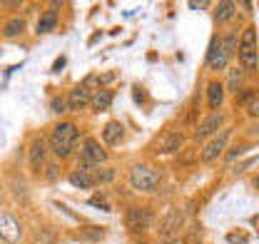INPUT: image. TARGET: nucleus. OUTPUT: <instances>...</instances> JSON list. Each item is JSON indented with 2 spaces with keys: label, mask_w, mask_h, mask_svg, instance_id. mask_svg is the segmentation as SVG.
Segmentation results:
<instances>
[{
  "label": "nucleus",
  "mask_w": 259,
  "mask_h": 244,
  "mask_svg": "<svg viewBox=\"0 0 259 244\" xmlns=\"http://www.w3.org/2000/svg\"><path fill=\"white\" fill-rule=\"evenodd\" d=\"M63 65H65V58H58V62H55V67H53V70H63Z\"/></svg>",
  "instance_id": "nucleus-27"
},
{
  "label": "nucleus",
  "mask_w": 259,
  "mask_h": 244,
  "mask_svg": "<svg viewBox=\"0 0 259 244\" xmlns=\"http://www.w3.org/2000/svg\"><path fill=\"white\" fill-rule=\"evenodd\" d=\"M164 244H175V242H164Z\"/></svg>",
  "instance_id": "nucleus-28"
},
{
  "label": "nucleus",
  "mask_w": 259,
  "mask_h": 244,
  "mask_svg": "<svg viewBox=\"0 0 259 244\" xmlns=\"http://www.w3.org/2000/svg\"><path fill=\"white\" fill-rule=\"evenodd\" d=\"M237 53H239V62L244 70H249V72L257 70V30L254 28H247L242 32V43H239Z\"/></svg>",
  "instance_id": "nucleus-3"
},
{
  "label": "nucleus",
  "mask_w": 259,
  "mask_h": 244,
  "mask_svg": "<svg viewBox=\"0 0 259 244\" xmlns=\"http://www.w3.org/2000/svg\"><path fill=\"white\" fill-rule=\"evenodd\" d=\"M207 100H209V107H220L222 105V100H225V88L220 85V83H209V88H207Z\"/></svg>",
  "instance_id": "nucleus-15"
},
{
  "label": "nucleus",
  "mask_w": 259,
  "mask_h": 244,
  "mask_svg": "<svg viewBox=\"0 0 259 244\" xmlns=\"http://www.w3.org/2000/svg\"><path fill=\"white\" fill-rule=\"evenodd\" d=\"M70 184H75L77 189H90V187H95V177L90 175V172H85V170H75V172H70Z\"/></svg>",
  "instance_id": "nucleus-13"
},
{
  "label": "nucleus",
  "mask_w": 259,
  "mask_h": 244,
  "mask_svg": "<svg viewBox=\"0 0 259 244\" xmlns=\"http://www.w3.org/2000/svg\"><path fill=\"white\" fill-rule=\"evenodd\" d=\"M234 3L232 0H222L220 5H217V10H214V18H217V23H227V20H232V15H234Z\"/></svg>",
  "instance_id": "nucleus-17"
},
{
  "label": "nucleus",
  "mask_w": 259,
  "mask_h": 244,
  "mask_svg": "<svg viewBox=\"0 0 259 244\" xmlns=\"http://www.w3.org/2000/svg\"><path fill=\"white\" fill-rule=\"evenodd\" d=\"M225 125V117L222 115H212V117H207V120L199 125V130H197V137H207V135H212L217 127H222Z\"/></svg>",
  "instance_id": "nucleus-14"
},
{
  "label": "nucleus",
  "mask_w": 259,
  "mask_h": 244,
  "mask_svg": "<svg viewBox=\"0 0 259 244\" xmlns=\"http://www.w3.org/2000/svg\"><path fill=\"white\" fill-rule=\"evenodd\" d=\"M237 85H239V72H232V83H229V88L237 90Z\"/></svg>",
  "instance_id": "nucleus-25"
},
{
  "label": "nucleus",
  "mask_w": 259,
  "mask_h": 244,
  "mask_svg": "<svg viewBox=\"0 0 259 244\" xmlns=\"http://www.w3.org/2000/svg\"><path fill=\"white\" fill-rule=\"evenodd\" d=\"M182 227V212H177V210H172V212L164 214V219H162V227L160 232L164 237H169V234H175L177 229Z\"/></svg>",
  "instance_id": "nucleus-11"
},
{
  "label": "nucleus",
  "mask_w": 259,
  "mask_h": 244,
  "mask_svg": "<svg viewBox=\"0 0 259 244\" xmlns=\"http://www.w3.org/2000/svg\"><path fill=\"white\" fill-rule=\"evenodd\" d=\"M130 182H132L135 189H140V192H155V189H157V182H160V175H157V170L150 167V165H137V167H132V172H130Z\"/></svg>",
  "instance_id": "nucleus-4"
},
{
  "label": "nucleus",
  "mask_w": 259,
  "mask_h": 244,
  "mask_svg": "<svg viewBox=\"0 0 259 244\" xmlns=\"http://www.w3.org/2000/svg\"><path fill=\"white\" fill-rule=\"evenodd\" d=\"M0 239H5L8 244L20 239V224L10 212H0Z\"/></svg>",
  "instance_id": "nucleus-7"
},
{
  "label": "nucleus",
  "mask_w": 259,
  "mask_h": 244,
  "mask_svg": "<svg viewBox=\"0 0 259 244\" xmlns=\"http://www.w3.org/2000/svg\"><path fill=\"white\" fill-rule=\"evenodd\" d=\"M182 142H185V137H182V135H177V132H175V135H169V137H167V140H164V142H162L160 152H162V154L177 152V150H180V147H182Z\"/></svg>",
  "instance_id": "nucleus-19"
},
{
  "label": "nucleus",
  "mask_w": 259,
  "mask_h": 244,
  "mask_svg": "<svg viewBox=\"0 0 259 244\" xmlns=\"http://www.w3.org/2000/svg\"><path fill=\"white\" fill-rule=\"evenodd\" d=\"M229 142V130H225V132H220L212 142H207V147L202 150V159L204 162H212V159H217L220 154H222V150H225V145Z\"/></svg>",
  "instance_id": "nucleus-8"
},
{
  "label": "nucleus",
  "mask_w": 259,
  "mask_h": 244,
  "mask_svg": "<svg viewBox=\"0 0 259 244\" xmlns=\"http://www.w3.org/2000/svg\"><path fill=\"white\" fill-rule=\"evenodd\" d=\"M23 30H25V20H23V18L8 20V25H5V35H8V37H15V35H20Z\"/></svg>",
  "instance_id": "nucleus-20"
},
{
  "label": "nucleus",
  "mask_w": 259,
  "mask_h": 244,
  "mask_svg": "<svg viewBox=\"0 0 259 244\" xmlns=\"http://www.w3.org/2000/svg\"><path fill=\"white\" fill-rule=\"evenodd\" d=\"M53 110H55L58 115H60V112H65V110H67V102H65V97H58V100L53 102Z\"/></svg>",
  "instance_id": "nucleus-24"
},
{
  "label": "nucleus",
  "mask_w": 259,
  "mask_h": 244,
  "mask_svg": "<svg viewBox=\"0 0 259 244\" xmlns=\"http://www.w3.org/2000/svg\"><path fill=\"white\" fill-rule=\"evenodd\" d=\"M237 48V37L234 35H225V37H212V45H209V55H207V62L212 70H225L229 65V58Z\"/></svg>",
  "instance_id": "nucleus-2"
},
{
  "label": "nucleus",
  "mask_w": 259,
  "mask_h": 244,
  "mask_svg": "<svg viewBox=\"0 0 259 244\" xmlns=\"http://www.w3.org/2000/svg\"><path fill=\"white\" fill-rule=\"evenodd\" d=\"M58 25V13H53V10H48V13H42L40 15V23H37V35H45V32H50L53 28Z\"/></svg>",
  "instance_id": "nucleus-16"
},
{
  "label": "nucleus",
  "mask_w": 259,
  "mask_h": 244,
  "mask_svg": "<svg viewBox=\"0 0 259 244\" xmlns=\"http://www.w3.org/2000/svg\"><path fill=\"white\" fill-rule=\"evenodd\" d=\"M80 132L72 122H60L55 130H53V137H50V150L58 154L60 159H67L70 154L75 152V142H77Z\"/></svg>",
  "instance_id": "nucleus-1"
},
{
  "label": "nucleus",
  "mask_w": 259,
  "mask_h": 244,
  "mask_svg": "<svg viewBox=\"0 0 259 244\" xmlns=\"http://www.w3.org/2000/svg\"><path fill=\"white\" fill-rule=\"evenodd\" d=\"M30 167L32 170H42L45 167V157H48V147H45V142L42 140H37L35 145L30 147Z\"/></svg>",
  "instance_id": "nucleus-12"
},
{
  "label": "nucleus",
  "mask_w": 259,
  "mask_h": 244,
  "mask_svg": "<svg viewBox=\"0 0 259 244\" xmlns=\"http://www.w3.org/2000/svg\"><path fill=\"white\" fill-rule=\"evenodd\" d=\"M65 102H67L70 110H85L90 105V90L85 85H80V88H75V90L70 92V97Z\"/></svg>",
  "instance_id": "nucleus-9"
},
{
  "label": "nucleus",
  "mask_w": 259,
  "mask_h": 244,
  "mask_svg": "<svg viewBox=\"0 0 259 244\" xmlns=\"http://www.w3.org/2000/svg\"><path fill=\"white\" fill-rule=\"evenodd\" d=\"M90 100H93V107H95L97 112H102V110L110 107V102H112V92L110 90H97Z\"/></svg>",
  "instance_id": "nucleus-18"
},
{
  "label": "nucleus",
  "mask_w": 259,
  "mask_h": 244,
  "mask_svg": "<svg viewBox=\"0 0 259 244\" xmlns=\"http://www.w3.org/2000/svg\"><path fill=\"white\" fill-rule=\"evenodd\" d=\"M110 180H115V170H102L100 177H95V182H110Z\"/></svg>",
  "instance_id": "nucleus-22"
},
{
  "label": "nucleus",
  "mask_w": 259,
  "mask_h": 244,
  "mask_svg": "<svg viewBox=\"0 0 259 244\" xmlns=\"http://www.w3.org/2000/svg\"><path fill=\"white\" fill-rule=\"evenodd\" d=\"M48 177H50V180H55V177H58V167H55V165H50V170H48Z\"/></svg>",
  "instance_id": "nucleus-26"
},
{
  "label": "nucleus",
  "mask_w": 259,
  "mask_h": 244,
  "mask_svg": "<svg viewBox=\"0 0 259 244\" xmlns=\"http://www.w3.org/2000/svg\"><path fill=\"white\" fill-rule=\"evenodd\" d=\"M122 137H125V127L120 125V122H107L105 125V130H102V140H105V145H120L122 142Z\"/></svg>",
  "instance_id": "nucleus-10"
},
{
  "label": "nucleus",
  "mask_w": 259,
  "mask_h": 244,
  "mask_svg": "<svg viewBox=\"0 0 259 244\" xmlns=\"http://www.w3.org/2000/svg\"><path fill=\"white\" fill-rule=\"evenodd\" d=\"M90 202H93V205H97L102 212H110V205H107V199H105V197H93Z\"/></svg>",
  "instance_id": "nucleus-23"
},
{
  "label": "nucleus",
  "mask_w": 259,
  "mask_h": 244,
  "mask_svg": "<svg viewBox=\"0 0 259 244\" xmlns=\"http://www.w3.org/2000/svg\"><path fill=\"white\" fill-rule=\"evenodd\" d=\"M125 222H127V227L132 229V232H147V229L155 224V214L150 212V210L135 207V210H130L127 212Z\"/></svg>",
  "instance_id": "nucleus-6"
},
{
  "label": "nucleus",
  "mask_w": 259,
  "mask_h": 244,
  "mask_svg": "<svg viewBox=\"0 0 259 244\" xmlns=\"http://www.w3.org/2000/svg\"><path fill=\"white\" fill-rule=\"evenodd\" d=\"M107 159V152H105V147H100V142L97 140H85L82 142V152H80V167H95V165H102Z\"/></svg>",
  "instance_id": "nucleus-5"
},
{
  "label": "nucleus",
  "mask_w": 259,
  "mask_h": 244,
  "mask_svg": "<svg viewBox=\"0 0 259 244\" xmlns=\"http://www.w3.org/2000/svg\"><path fill=\"white\" fill-rule=\"evenodd\" d=\"M102 234H105V232H102V229H97V227H90V229H82V232H80V237H82V239H102Z\"/></svg>",
  "instance_id": "nucleus-21"
}]
</instances>
